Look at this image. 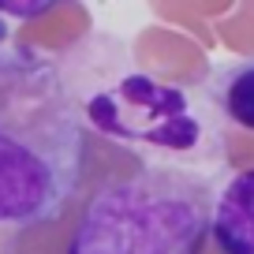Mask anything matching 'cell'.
<instances>
[{
    "label": "cell",
    "mask_w": 254,
    "mask_h": 254,
    "mask_svg": "<svg viewBox=\"0 0 254 254\" xmlns=\"http://www.w3.org/2000/svg\"><path fill=\"white\" fill-rule=\"evenodd\" d=\"M86 161L82 120L53 64H0V224L30 228L64 213Z\"/></svg>",
    "instance_id": "6da1fadb"
},
{
    "label": "cell",
    "mask_w": 254,
    "mask_h": 254,
    "mask_svg": "<svg viewBox=\"0 0 254 254\" xmlns=\"http://www.w3.org/2000/svg\"><path fill=\"white\" fill-rule=\"evenodd\" d=\"M209 213L213 194L202 176L150 165L94 190L67 254H198Z\"/></svg>",
    "instance_id": "7a4b0ae2"
},
{
    "label": "cell",
    "mask_w": 254,
    "mask_h": 254,
    "mask_svg": "<svg viewBox=\"0 0 254 254\" xmlns=\"http://www.w3.org/2000/svg\"><path fill=\"white\" fill-rule=\"evenodd\" d=\"M86 120L116 142L168 153H187L202 138V124L187 94L153 75H127L116 86L94 94L86 101Z\"/></svg>",
    "instance_id": "3957f363"
},
{
    "label": "cell",
    "mask_w": 254,
    "mask_h": 254,
    "mask_svg": "<svg viewBox=\"0 0 254 254\" xmlns=\"http://www.w3.org/2000/svg\"><path fill=\"white\" fill-rule=\"evenodd\" d=\"M209 239L221 254H254V168L236 172L213 198Z\"/></svg>",
    "instance_id": "277c9868"
},
{
    "label": "cell",
    "mask_w": 254,
    "mask_h": 254,
    "mask_svg": "<svg viewBox=\"0 0 254 254\" xmlns=\"http://www.w3.org/2000/svg\"><path fill=\"white\" fill-rule=\"evenodd\" d=\"M209 97L228 124L254 131V56L217 67L209 79Z\"/></svg>",
    "instance_id": "5b68a950"
},
{
    "label": "cell",
    "mask_w": 254,
    "mask_h": 254,
    "mask_svg": "<svg viewBox=\"0 0 254 254\" xmlns=\"http://www.w3.org/2000/svg\"><path fill=\"white\" fill-rule=\"evenodd\" d=\"M60 0H0V15H11V19H38L45 15L49 8H56Z\"/></svg>",
    "instance_id": "8992f818"
},
{
    "label": "cell",
    "mask_w": 254,
    "mask_h": 254,
    "mask_svg": "<svg viewBox=\"0 0 254 254\" xmlns=\"http://www.w3.org/2000/svg\"><path fill=\"white\" fill-rule=\"evenodd\" d=\"M4 38H8V34H4V26H0V45H4Z\"/></svg>",
    "instance_id": "52a82bcc"
}]
</instances>
